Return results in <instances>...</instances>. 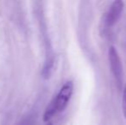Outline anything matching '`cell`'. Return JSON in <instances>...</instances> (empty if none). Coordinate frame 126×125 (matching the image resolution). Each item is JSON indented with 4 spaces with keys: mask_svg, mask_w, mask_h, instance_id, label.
<instances>
[{
    "mask_svg": "<svg viewBox=\"0 0 126 125\" xmlns=\"http://www.w3.org/2000/svg\"><path fill=\"white\" fill-rule=\"evenodd\" d=\"M58 112L57 111V106H56V102H55V98H53L51 100V102L49 104V105L47 106V110L45 111V114H44V117H43V120L45 122H47L49 121L55 114Z\"/></svg>",
    "mask_w": 126,
    "mask_h": 125,
    "instance_id": "277c9868",
    "label": "cell"
},
{
    "mask_svg": "<svg viewBox=\"0 0 126 125\" xmlns=\"http://www.w3.org/2000/svg\"><path fill=\"white\" fill-rule=\"evenodd\" d=\"M74 90V84L71 81H68L63 85L59 93L55 97V102L58 112H61L66 108L69 101L72 96Z\"/></svg>",
    "mask_w": 126,
    "mask_h": 125,
    "instance_id": "7a4b0ae2",
    "label": "cell"
},
{
    "mask_svg": "<svg viewBox=\"0 0 126 125\" xmlns=\"http://www.w3.org/2000/svg\"><path fill=\"white\" fill-rule=\"evenodd\" d=\"M124 10V2L121 0H117L114 1L110 6L108 11L106 12L105 15L104 22L107 27H111L116 24L118 21L121 13Z\"/></svg>",
    "mask_w": 126,
    "mask_h": 125,
    "instance_id": "3957f363",
    "label": "cell"
},
{
    "mask_svg": "<svg viewBox=\"0 0 126 125\" xmlns=\"http://www.w3.org/2000/svg\"><path fill=\"white\" fill-rule=\"evenodd\" d=\"M123 111L126 117V83L124 88V94H123Z\"/></svg>",
    "mask_w": 126,
    "mask_h": 125,
    "instance_id": "5b68a950",
    "label": "cell"
},
{
    "mask_svg": "<svg viewBox=\"0 0 126 125\" xmlns=\"http://www.w3.org/2000/svg\"><path fill=\"white\" fill-rule=\"evenodd\" d=\"M47 125H52V124H51V123H49V124H47Z\"/></svg>",
    "mask_w": 126,
    "mask_h": 125,
    "instance_id": "8992f818",
    "label": "cell"
},
{
    "mask_svg": "<svg viewBox=\"0 0 126 125\" xmlns=\"http://www.w3.org/2000/svg\"><path fill=\"white\" fill-rule=\"evenodd\" d=\"M108 59L111 73L118 85H121L123 80V65L117 49L114 46H111L108 51Z\"/></svg>",
    "mask_w": 126,
    "mask_h": 125,
    "instance_id": "6da1fadb",
    "label": "cell"
}]
</instances>
